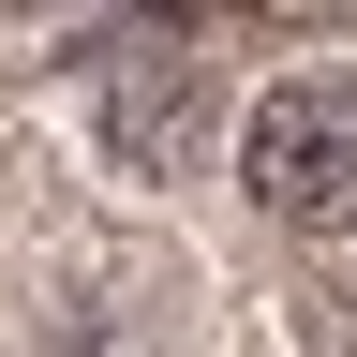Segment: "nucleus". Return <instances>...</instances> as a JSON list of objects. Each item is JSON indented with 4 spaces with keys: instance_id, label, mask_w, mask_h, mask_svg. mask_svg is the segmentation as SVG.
I'll return each instance as SVG.
<instances>
[{
    "instance_id": "obj_2",
    "label": "nucleus",
    "mask_w": 357,
    "mask_h": 357,
    "mask_svg": "<svg viewBox=\"0 0 357 357\" xmlns=\"http://www.w3.org/2000/svg\"><path fill=\"white\" fill-rule=\"evenodd\" d=\"M105 134H119V164H178V149L208 134V75H194V60H164V45L105 60Z\"/></svg>"
},
{
    "instance_id": "obj_1",
    "label": "nucleus",
    "mask_w": 357,
    "mask_h": 357,
    "mask_svg": "<svg viewBox=\"0 0 357 357\" xmlns=\"http://www.w3.org/2000/svg\"><path fill=\"white\" fill-rule=\"evenodd\" d=\"M238 178H253L268 223L342 238V223H357V75H298V89H268L253 134H238Z\"/></svg>"
}]
</instances>
